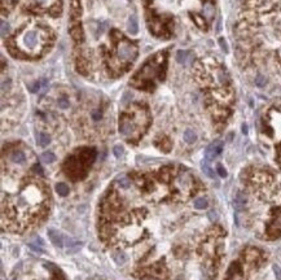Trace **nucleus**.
<instances>
[{
    "instance_id": "23",
    "label": "nucleus",
    "mask_w": 281,
    "mask_h": 280,
    "mask_svg": "<svg viewBox=\"0 0 281 280\" xmlns=\"http://www.w3.org/2000/svg\"><path fill=\"white\" fill-rule=\"evenodd\" d=\"M257 84H258L259 87H263V86L266 84V79L262 77V75H259V77L257 78Z\"/></svg>"
},
{
    "instance_id": "11",
    "label": "nucleus",
    "mask_w": 281,
    "mask_h": 280,
    "mask_svg": "<svg viewBox=\"0 0 281 280\" xmlns=\"http://www.w3.org/2000/svg\"><path fill=\"white\" fill-rule=\"evenodd\" d=\"M184 140L188 143V144H193L197 140V135L193 130H185L184 132Z\"/></svg>"
},
{
    "instance_id": "30",
    "label": "nucleus",
    "mask_w": 281,
    "mask_h": 280,
    "mask_svg": "<svg viewBox=\"0 0 281 280\" xmlns=\"http://www.w3.org/2000/svg\"><path fill=\"white\" fill-rule=\"evenodd\" d=\"M4 2H5V0H4ZM7 2H8V0H7Z\"/></svg>"
},
{
    "instance_id": "9",
    "label": "nucleus",
    "mask_w": 281,
    "mask_h": 280,
    "mask_svg": "<svg viewBox=\"0 0 281 280\" xmlns=\"http://www.w3.org/2000/svg\"><path fill=\"white\" fill-rule=\"evenodd\" d=\"M113 259L115 261L118 265H123L127 261V256H126V253H124V252L117 250V252L113 253Z\"/></svg>"
},
{
    "instance_id": "29",
    "label": "nucleus",
    "mask_w": 281,
    "mask_h": 280,
    "mask_svg": "<svg viewBox=\"0 0 281 280\" xmlns=\"http://www.w3.org/2000/svg\"><path fill=\"white\" fill-rule=\"evenodd\" d=\"M242 131H243V134H246V131H247V130H246V126L242 127Z\"/></svg>"
},
{
    "instance_id": "5",
    "label": "nucleus",
    "mask_w": 281,
    "mask_h": 280,
    "mask_svg": "<svg viewBox=\"0 0 281 280\" xmlns=\"http://www.w3.org/2000/svg\"><path fill=\"white\" fill-rule=\"evenodd\" d=\"M268 233H270L271 237H279V236H281V210L277 211L275 219L272 221L270 227H268Z\"/></svg>"
},
{
    "instance_id": "27",
    "label": "nucleus",
    "mask_w": 281,
    "mask_h": 280,
    "mask_svg": "<svg viewBox=\"0 0 281 280\" xmlns=\"http://www.w3.org/2000/svg\"><path fill=\"white\" fill-rule=\"evenodd\" d=\"M36 2H38V4H47L48 0H36Z\"/></svg>"
},
{
    "instance_id": "24",
    "label": "nucleus",
    "mask_w": 281,
    "mask_h": 280,
    "mask_svg": "<svg viewBox=\"0 0 281 280\" xmlns=\"http://www.w3.org/2000/svg\"><path fill=\"white\" fill-rule=\"evenodd\" d=\"M219 44H220V47L223 48V51L228 52V46H227V43L224 42V39H223V38H220V39H219Z\"/></svg>"
},
{
    "instance_id": "18",
    "label": "nucleus",
    "mask_w": 281,
    "mask_h": 280,
    "mask_svg": "<svg viewBox=\"0 0 281 280\" xmlns=\"http://www.w3.org/2000/svg\"><path fill=\"white\" fill-rule=\"evenodd\" d=\"M118 183H119L122 188H128L130 187V180L126 177H118Z\"/></svg>"
},
{
    "instance_id": "12",
    "label": "nucleus",
    "mask_w": 281,
    "mask_h": 280,
    "mask_svg": "<svg viewBox=\"0 0 281 280\" xmlns=\"http://www.w3.org/2000/svg\"><path fill=\"white\" fill-rule=\"evenodd\" d=\"M36 141H38V144L40 147H46L49 144V141H51V139H49V136L44 132H40L38 134V136H36Z\"/></svg>"
},
{
    "instance_id": "10",
    "label": "nucleus",
    "mask_w": 281,
    "mask_h": 280,
    "mask_svg": "<svg viewBox=\"0 0 281 280\" xmlns=\"http://www.w3.org/2000/svg\"><path fill=\"white\" fill-rule=\"evenodd\" d=\"M128 31L131 34H137V29H139V26H137V20H136V17L135 16H131L130 17V20H128Z\"/></svg>"
},
{
    "instance_id": "16",
    "label": "nucleus",
    "mask_w": 281,
    "mask_h": 280,
    "mask_svg": "<svg viewBox=\"0 0 281 280\" xmlns=\"http://www.w3.org/2000/svg\"><path fill=\"white\" fill-rule=\"evenodd\" d=\"M207 200H206V198H203V197H201V198H197V200L195 201V208L196 209H199V210H202V209H206L207 208Z\"/></svg>"
},
{
    "instance_id": "22",
    "label": "nucleus",
    "mask_w": 281,
    "mask_h": 280,
    "mask_svg": "<svg viewBox=\"0 0 281 280\" xmlns=\"http://www.w3.org/2000/svg\"><path fill=\"white\" fill-rule=\"evenodd\" d=\"M122 153H123V149H122L119 145L114 147V154H115V157H121Z\"/></svg>"
},
{
    "instance_id": "2",
    "label": "nucleus",
    "mask_w": 281,
    "mask_h": 280,
    "mask_svg": "<svg viewBox=\"0 0 281 280\" xmlns=\"http://www.w3.org/2000/svg\"><path fill=\"white\" fill-rule=\"evenodd\" d=\"M47 33L43 29L34 27V29H25L18 35L17 44L22 51L27 52L29 55H39L42 49L47 44Z\"/></svg>"
},
{
    "instance_id": "19",
    "label": "nucleus",
    "mask_w": 281,
    "mask_h": 280,
    "mask_svg": "<svg viewBox=\"0 0 281 280\" xmlns=\"http://www.w3.org/2000/svg\"><path fill=\"white\" fill-rule=\"evenodd\" d=\"M245 202H246V200H245V197H243L242 193H239L236 196V205H237V206H243Z\"/></svg>"
},
{
    "instance_id": "14",
    "label": "nucleus",
    "mask_w": 281,
    "mask_h": 280,
    "mask_svg": "<svg viewBox=\"0 0 281 280\" xmlns=\"http://www.w3.org/2000/svg\"><path fill=\"white\" fill-rule=\"evenodd\" d=\"M176 60L180 62V64H185V62L189 60V52L179 51L178 55H176Z\"/></svg>"
},
{
    "instance_id": "4",
    "label": "nucleus",
    "mask_w": 281,
    "mask_h": 280,
    "mask_svg": "<svg viewBox=\"0 0 281 280\" xmlns=\"http://www.w3.org/2000/svg\"><path fill=\"white\" fill-rule=\"evenodd\" d=\"M268 126L271 128V132L275 139L281 138V109H275L270 113V122Z\"/></svg>"
},
{
    "instance_id": "1",
    "label": "nucleus",
    "mask_w": 281,
    "mask_h": 280,
    "mask_svg": "<svg viewBox=\"0 0 281 280\" xmlns=\"http://www.w3.org/2000/svg\"><path fill=\"white\" fill-rule=\"evenodd\" d=\"M149 123L148 112L141 105H135L126 110L119 118V132L123 138L132 141L139 139Z\"/></svg>"
},
{
    "instance_id": "28",
    "label": "nucleus",
    "mask_w": 281,
    "mask_h": 280,
    "mask_svg": "<svg viewBox=\"0 0 281 280\" xmlns=\"http://www.w3.org/2000/svg\"><path fill=\"white\" fill-rule=\"evenodd\" d=\"M277 59H279V61H280V64H281V48H280V51L277 52Z\"/></svg>"
},
{
    "instance_id": "3",
    "label": "nucleus",
    "mask_w": 281,
    "mask_h": 280,
    "mask_svg": "<svg viewBox=\"0 0 281 280\" xmlns=\"http://www.w3.org/2000/svg\"><path fill=\"white\" fill-rule=\"evenodd\" d=\"M136 55H137L136 46H134L132 43H130L122 38L117 46V53H115L117 60L121 62V66L132 62L136 59Z\"/></svg>"
},
{
    "instance_id": "21",
    "label": "nucleus",
    "mask_w": 281,
    "mask_h": 280,
    "mask_svg": "<svg viewBox=\"0 0 281 280\" xmlns=\"http://www.w3.org/2000/svg\"><path fill=\"white\" fill-rule=\"evenodd\" d=\"M216 170H218V174H219L222 178H226V177H227V171H226V169H224V167H223L220 164H218Z\"/></svg>"
},
{
    "instance_id": "20",
    "label": "nucleus",
    "mask_w": 281,
    "mask_h": 280,
    "mask_svg": "<svg viewBox=\"0 0 281 280\" xmlns=\"http://www.w3.org/2000/svg\"><path fill=\"white\" fill-rule=\"evenodd\" d=\"M57 104H58V107H60L61 109H66V108H69V101L66 100L65 97H61V99H58Z\"/></svg>"
},
{
    "instance_id": "7",
    "label": "nucleus",
    "mask_w": 281,
    "mask_h": 280,
    "mask_svg": "<svg viewBox=\"0 0 281 280\" xmlns=\"http://www.w3.org/2000/svg\"><path fill=\"white\" fill-rule=\"evenodd\" d=\"M48 237L51 239L52 244L61 248L64 245V241H62V236L61 233H58V231H54V229H48Z\"/></svg>"
},
{
    "instance_id": "26",
    "label": "nucleus",
    "mask_w": 281,
    "mask_h": 280,
    "mask_svg": "<svg viewBox=\"0 0 281 280\" xmlns=\"http://www.w3.org/2000/svg\"><path fill=\"white\" fill-rule=\"evenodd\" d=\"M35 171L39 172V174H43V170H42V167L39 165H35Z\"/></svg>"
},
{
    "instance_id": "15",
    "label": "nucleus",
    "mask_w": 281,
    "mask_h": 280,
    "mask_svg": "<svg viewBox=\"0 0 281 280\" xmlns=\"http://www.w3.org/2000/svg\"><path fill=\"white\" fill-rule=\"evenodd\" d=\"M54 160H56V157L52 152H44L42 154V161L44 164H52Z\"/></svg>"
},
{
    "instance_id": "25",
    "label": "nucleus",
    "mask_w": 281,
    "mask_h": 280,
    "mask_svg": "<svg viewBox=\"0 0 281 280\" xmlns=\"http://www.w3.org/2000/svg\"><path fill=\"white\" fill-rule=\"evenodd\" d=\"M8 27H9L8 25H7V26H5V22H4V21H2V35H3V36L5 35V29L8 30Z\"/></svg>"
},
{
    "instance_id": "17",
    "label": "nucleus",
    "mask_w": 281,
    "mask_h": 280,
    "mask_svg": "<svg viewBox=\"0 0 281 280\" xmlns=\"http://www.w3.org/2000/svg\"><path fill=\"white\" fill-rule=\"evenodd\" d=\"M202 171H203L209 178H211V179L215 178V174H214L213 169H211V167H210L207 164H202Z\"/></svg>"
},
{
    "instance_id": "6",
    "label": "nucleus",
    "mask_w": 281,
    "mask_h": 280,
    "mask_svg": "<svg viewBox=\"0 0 281 280\" xmlns=\"http://www.w3.org/2000/svg\"><path fill=\"white\" fill-rule=\"evenodd\" d=\"M222 149H223V143L222 141L213 143L211 145L207 147V149H206V152H205L206 158H207V160H213L214 157H216L218 154H220Z\"/></svg>"
},
{
    "instance_id": "8",
    "label": "nucleus",
    "mask_w": 281,
    "mask_h": 280,
    "mask_svg": "<svg viewBox=\"0 0 281 280\" xmlns=\"http://www.w3.org/2000/svg\"><path fill=\"white\" fill-rule=\"evenodd\" d=\"M10 160L13 161L14 164H23L25 161H26V156L22 151H13L10 153Z\"/></svg>"
},
{
    "instance_id": "13",
    "label": "nucleus",
    "mask_w": 281,
    "mask_h": 280,
    "mask_svg": "<svg viewBox=\"0 0 281 280\" xmlns=\"http://www.w3.org/2000/svg\"><path fill=\"white\" fill-rule=\"evenodd\" d=\"M56 191H57V193L60 196H67L69 195V187L64 183H58L56 185Z\"/></svg>"
}]
</instances>
